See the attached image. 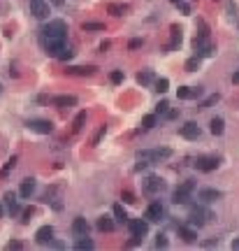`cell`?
I'll return each mask as SVG.
<instances>
[{
    "mask_svg": "<svg viewBox=\"0 0 239 251\" xmlns=\"http://www.w3.org/2000/svg\"><path fill=\"white\" fill-rule=\"evenodd\" d=\"M19 193H14V191H7L5 193V198H2V202H5V207H7V214L10 216H19L21 214V205H19Z\"/></svg>",
    "mask_w": 239,
    "mask_h": 251,
    "instance_id": "cell-11",
    "label": "cell"
},
{
    "mask_svg": "<svg viewBox=\"0 0 239 251\" xmlns=\"http://www.w3.org/2000/svg\"><path fill=\"white\" fill-rule=\"evenodd\" d=\"M170 33H172V40H170V44L165 47V52H167V54L174 52L179 44H181V28H179L177 23H172V26H170Z\"/></svg>",
    "mask_w": 239,
    "mask_h": 251,
    "instance_id": "cell-20",
    "label": "cell"
},
{
    "mask_svg": "<svg viewBox=\"0 0 239 251\" xmlns=\"http://www.w3.org/2000/svg\"><path fill=\"white\" fill-rule=\"evenodd\" d=\"M144 219L149 221V223H160V221L165 219V207H163L160 200L149 202V207H146V212H144Z\"/></svg>",
    "mask_w": 239,
    "mask_h": 251,
    "instance_id": "cell-6",
    "label": "cell"
},
{
    "mask_svg": "<svg viewBox=\"0 0 239 251\" xmlns=\"http://www.w3.org/2000/svg\"><path fill=\"white\" fill-rule=\"evenodd\" d=\"M172 156V149H167V146H163V149H139L135 154L137 161H146V163H160V161H165V158Z\"/></svg>",
    "mask_w": 239,
    "mask_h": 251,
    "instance_id": "cell-3",
    "label": "cell"
},
{
    "mask_svg": "<svg viewBox=\"0 0 239 251\" xmlns=\"http://www.w3.org/2000/svg\"><path fill=\"white\" fill-rule=\"evenodd\" d=\"M7 249H23V242L21 240H10L7 242Z\"/></svg>",
    "mask_w": 239,
    "mask_h": 251,
    "instance_id": "cell-44",
    "label": "cell"
},
{
    "mask_svg": "<svg viewBox=\"0 0 239 251\" xmlns=\"http://www.w3.org/2000/svg\"><path fill=\"white\" fill-rule=\"evenodd\" d=\"M95 228L100 230V233H112V230L116 228L114 216H109V214H102V216H98V221H95Z\"/></svg>",
    "mask_w": 239,
    "mask_h": 251,
    "instance_id": "cell-19",
    "label": "cell"
},
{
    "mask_svg": "<svg viewBox=\"0 0 239 251\" xmlns=\"http://www.w3.org/2000/svg\"><path fill=\"white\" fill-rule=\"evenodd\" d=\"M49 2H51L53 7H63L65 5V0H49Z\"/></svg>",
    "mask_w": 239,
    "mask_h": 251,
    "instance_id": "cell-49",
    "label": "cell"
},
{
    "mask_svg": "<svg viewBox=\"0 0 239 251\" xmlns=\"http://www.w3.org/2000/svg\"><path fill=\"white\" fill-rule=\"evenodd\" d=\"M86 119H88V114L86 112H79V114L74 116V121H72V133H79L84 128V124H86Z\"/></svg>",
    "mask_w": 239,
    "mask_h": 251,
    "instance_id": "cell-29",
    "label": "cell"
},
{
    "mask_svg": "<svg viewBox=\"0 0 239 251\" xmlns=\"http://www.w3.org/2000/svg\"><path fill=\"white\" fill-rule=\"evenodd\" d=\"M125 12H128L125 2H109L107 5V14H112V17H123Z\"/></svg>",
    "mask_w": 239,
    "mask_h": 251,
    "instance_id": "cell-24",
    "label": "cell"
},
{
    "mask_svg": "<svg viewBox=\"0 0 239 251\" xmlns=\"http://www.w3.org/2000/svg\"><path fill=\"white\" fill-rule=\"evenodd\" d=\"M35 214V209L33 207H26V209H21V223L26 226V223H31V216Z\"/></svg>",
    "mask_w": 239,
    "mask_h": 251,
    "instance_id": "cell-35",
    "label": "cell"
},
{
    "mask_svg": "<svg viewBox=\"0 0 239 251\" xmlns=\"http://www.w3.org/2000/svg\"><path fill=\"white\" fill-rule=\"evenodd\" d=\"M232 82H235V84H239V72H235V74H232Z\"/></svg>",
    "mask_w": 239,
    "mask_h": 251,
    "instance_id": "cell-52",
    "label": "cell"
},
{
    "mask_svg": "<svg viewBox=\"0 0 239 251\" xmlns=\"http://www.w3.org/2000/svg\"><path fill=\"white\" fill-rule=\"evenodd\" d=\"M51 103L56 105V107H61V109H70V107H74L77 105V95H56V98H51Z\"/></svg>",
    "mask_w": 239,
    "mask_h": 251,
    "instance_id": "cell-21",
    "label": "cell"
},
{
    "mask_svg": "<svg viewBox=\"0 0 239 251\" xmlns=\"http://www.w3.org/2000/svg\"><path fill=\"white\" fill-rule=\"evenodd\" d=\"M219 100H221V95H219V93H216V95H209L207 100H205V103L200 105V109H209L211 105H216V103H219Z\"/></svg>",
    "mask_w": 239,
    "mask_h": 251,
    "instance_id": "cell-37",
    "label": "cell"
},
{
    "mask_svg": "<svg viewBox=\"0 0 239 251\" xmlns=\"http://www.w3.org/2000/svg\"><path fill=\"white\" fill-rule=\"evenodd\" d=\"M167 109H170V103L167 100H160L156 105V114H167Z\"/></svg>",
    "mask_w": 239,
    "mask_h": 251,
    "instance_id": "cell-42",
    "label": "cell"
},
{
    "mask_svg": "<svg viewBox=\"0 0 239 251\" xmlns=\"http://www.w3.org/2000/svg\"><path fill=\"white\" fill-rule=\"evenodd\" d=\"M137 84H142V86H151V84H154V72H151V70L139 72L137 74Z\"/></svg>",
    "mask_w": 239,
    "mask_h": 251,
    "instance_id": "cell-31",
    "label": "cell"
},
{
    "mask_svg": "<svg viewBox=\"0 0 239 251\" xmlns=\"http://www.w3.org/2000/svg\"><path fill=\"white\" fill-rule=\"evenodd\" d=\"M156 121H158V114L156 112H154V114H146V116H142V128H144V130H151V128H154V126H156Z\"/></svg>",
    "mask_w": 239,
    "mask_h": 251,
    "instance_id": "cell-32",
    "label": "cell"
},
{
    "mask_svg": "<svg viewBox=\"0 0 239 251\" xmlns=\"http://www.w3.org/2000/svg\"><path fill=\"white\" fill-rule=\"evenodd\" d=\"M209 130H211V135H223V130H225V121H223L221 116H214V119L209 121Z\"/></svg>",
    "mask_w": 239,
    "mask_h": 251,
    "instance_id": "cell-25",
    "label": "cell"
},
{
    "mask_svg": "<svg viewBox=\"0 0 239 251\" xmlns=\"http://www.w3.org/2000/svg\"><path fill=\"white\" fill-rule=\"evenodd\" d=\"M232 249H239V237H235V240H232Z\"/></svg>",
    "mask_w": 239,
    "mask_h": 251,
    "instance_id": "cell-51",
    "label": "cell"
},
{
    "mask_svg": "<svg viewBox=\"0 0 239 251\" xmlns=\"http://www.w3.org/2000/svg\"><path fill=\"white\" fill-rule=\"evenodd\" d=\"M82 31L84 33H104L107 31V26L100 23V21H86V23L82 26Z\"/></svg>",
    "mask_w": 239,
    "mask_h": 251,
    "instance_id": "cell-26",
    "label": "cell"
},
{
    "mask_svg": "<svg viewBox=\"0 0 239 251\" xmlns=\"http://www.w3.org/2000/svg\"><path fill=\"white\" fill-rule=\"evenodd\" d=\"M95 70H98L95 65H72V68H68L65 72L74 74V77H93Z\"/></svg>",
    "mask_w": 239,
    "mask_h": 251,
    "instance_id": "cell-18",
    "label": "cell"
},
{
    "mask_svg": "<svg viewBox=\"0 0 239 251\" xmlns=\"http://www.w3.org/2000/svg\"><path fill=\"white\" fill-rule=\"evenodd\" d=\"M177 230H179V237H181L184 242H195L198 240V233H195L193 226H190V228H188V226H177Z\"/></svg>",
    "mask_w": 239,
    "mask_h": 251,
    "instance_id": "cell-22",
    "label": "cell"
},
{
    "mask_svg": "<svg viewBox=\"0 0 239 251\" xmlns=\"http://www.w3.org/2000/svg\"><path fill=\"white\" fill-rule=\"evenodd\" d=\"M17 161H19V158H17V156L7 158V161H5V165H2V170H0V177H7V175H10L12 170L17 167Z\"/></svg>",
    "mask_w": 239,
    "mask_h": 251,
    "instance_id": "cell-30",
    "label": "cell"
},
{
    "mask_svg": "<svg viewBox=\"0 0 239 251\" xmlns=\"http://www.w3.org/2000/svg\"><path fill=\"white\" fill-rule=\"evenodd\" d=\"M177 98H181V100H193V86H179Z\"/></svg>",
    "mask_w": 239,
    "mask_h": 251,
    "instance_id": "cell-33",
    "label": "cell"
},
{
    "mask_svg": "<svg viewBox=\"0 0 239 251\" xmlns=\"http://www.w3.org/2000/svg\"><path fill=\"white\" fill-rule=\"evenodd\" d=\"M202 247H219V240H207V242H202Z\"/></svg>",
    "mask_w": 239,
    "mask_h": 251,
    "instance_id": "cell-46",
    "label": "cell"
},
{
    "mask_svg": "<svg viewBox=\"0 0 239 251\" xmlns=\"http://www.w3.org/2000/svg\"><path fill=\"white\" fill-rule=\"evenodd\" d=\"M223 198V193H221L219 188H200L198 191V200L200 202H205V205H209V202H216V200Z\"/></svg>",
    "mask_w": 239,
    "mask_h": 251,
    "instance_id": "cell-15",
    "label": "cell"
},
{
    "mask_svg": "<svg viewBox=\"0 0 239 251\" xmlns=\"http://www.w3.org/2000/svg\"><path fill=\"white\" fill-rule=\"evenodd\" d=\"M121 198H123L128 205H135V202H137V200H135V193H133V191H123V193H121Z\"/></svg>",
    "mask_w": 239,
    "mask_h": 251,
    "instance_id": "cell-41",
    "label": "cell"
},
{
    "mask_svg": "<svg viewBox=\"0 0 239 251\" xmlns=\"http://www.w3.org/2000/svg\"><path fill=\"white\" fill-rule=\"evenodd\" d=\"M170 2H174V5H179V2H184V0H170Z\"/></svg>",
    "mask_w": 239,
    "mask_h": 251,
    "instance_id": "cell-53",
    "label": "cell"
},
{
    "mask_svg": "<svg viewBox=\"0 0 239 251\" xmlns=\"http://www.w3.org/2000/svg\"><path fill=\"white\" fill-rule=\"evenodd\" d=\"M95 242L88 237V235H84V237H77V242H74V249L77 251H84V249H93Z\"/></svg>",
    "mask_w": 239,
    "mask_h": 251,
    "instance_id": "cell-27",
    "label": "cell"
},
{
    "mask_svg": "<svg viewBox=\"0 0 239 251\" xmlns=\"http://www.w3.org/2000/svg\"><path fill=\"white\" fill-rule=\"evenodd\" d=\"M219 165H221L219 156H198L195 158V163H193V167L200 170V172H214Z\"/></svg>",
    "mask_w": 239,
    "mask_h": 251,
    "instance_id": "cell-8",
    "label": "cell"
},
{
    "mask_svg": "<svg viewBox=\"0 0 239 251\" xmlns=\"http://www.w3.org/2000/svg\"><path fill=\"white\" fill-rule=\"evenodd\" d=\"M112 216H114L116 223H128V219H130V216H128V212L123 209V205H121V202H116L114 207H112Z\"/></svg>",
    "mask_w": 239,
    "mask_h": 251,
    "instance_id": "cell-23",
    "label": "cell"
},
{
    "mask_svg": "<svg viewBox=\"0 0 239 251\" xmlns=\"http://www.w3.org/2000/svg\"><path fill=\"white\" fill-rule=\"evenodd\" d=\"M128 228H130V235L133 237H142L144 240L149 235V221L146 219H128Z\"/></svg>",
    "mask_w": 239,
    "mask_h": 251,
    "instance_id": "cell-10",
    "label": "cell"
},
{
    "mask_svg": "<svg viewBox=\"0 0 239 251\" xmlns=\"http://www.w3.org/2000/svg\"><path fill=\"white\" fill-rule=\"evenodd\" d=\"M142 44H144V40H142V37H135V40L128 42V49H130V52H135V49H139Z\"/></svg>",
    "mask_w": 239,
    "mask_h": 251,
    "instance_id": "cell-43",
    "label": "cell"
},
{
    "mask_svg": "<svg viewBox=\"0 0 239 251\" xmlns=\"http://www.w3.org/2000/svg\"><path fill=\"white\" fill-rule=\"evenodd\" d=\"M198 68H200V56H193V58L186 61V72H195Z\"/></svg>",
    "mask_w": 239,
    "mask_h": 251,
    "instance_id": "cell-34",
    "label": "cell"
},
{
    "mask_svg": "<svg viewBox=\"0 0 239 251\" xmlns=\"http://www.w3.org/2000/svg\"><path fill=\"white\" fill-rule=\"evenodd\" d=\"M179 10H181V14H190V7L186 5V0H184V2H179Z\"/></svg>",
    "mask_w": 239,
    "mask_h": 251,
    "instance_id": "cell-45",
    "label": "cell"
},
{
    "mask_svg": "<svg viewBox=\"0 0 239 251\" xmlns=\"http://www.w3.org/2000/svg\"><path fill=\"white\" fill-rule=\"evenodd\" d=\"M40 44H42V49H44V54L51 56V58H58L61 49L65 47V42H61V40H40Z\"/></svg>",
    "mask_w": 239,
    "mask_h": 251,
    "instance_id": "cell-13",
    "label": "cell"
},
{
    "mask_svg": "<svg viewBox=\"0 0 239 251\" xmlns=\"http://www.w3.org/2000/svg\"><path fill=\"white\" fill-rule=\"evenodd\" d=\"M35 186H37L35 177H26L23 181H21V186H19V198L31 200V196L35 193Z\"/></svg>",
    "mask_w": 239,
    "mask_h": 251,
    "instance_id": "cell-16",
    "label": "cell"
},
{
    "mask_svg": "<svg viewBox=\"0 0 239 251\" xmlns=\"http://www.w3.org/2000/svg\"><path fill=\"white\" fill-rule=\"evenodd\" d=\"M165 188H167V184L158 177V175H149V177L144 179V186H142V191H144L146 196H154V193H163Z\"/></svg>",
    "mask_w": 239,
    "mask_h": 251,
    "instance_id": "cell-7",
    "label": "cell"
},
{
    "mask_svg": "<svg viewBox=\"0 0 239 251\" xmlns=\"http://www.w3.org/2000/svg\"><path fill=\"white\" fill-rule=\"evenodd\" d=\"M165 247H167V235L158 233L156 235V249H165Z\"/></svg>",
    "mask_w": 239,
    "mask_h": 251,
    "instance_id": "cell-40",
    "label": "cell"
},
{
    "mask_svg": "<svg viewBox=\"0 0 239 251\" xmlns=\"http://www.w3.org/2000/svg\"><path fill=\"white\" fill-rule=\"evenodd\" d=\"M0 91H2V84H0Z\"/></svg>",
    "mask_w": 239,
    "mask_h": 251,
    "instance_id": "cell-54",
    "label": "cell"
},
{
    "mask_svg": "<svg viewBox=\"0 0 239 251\" xmlns=\"http://www.w3.org/2000/svg\"><path fill=\"white\" fill-rule=\"evenodd\" d=\"M123 77H125L123 70H114V72L109 74V82H112V84H121V82H123Z\"/></svg>",
    "mask_w": 239,
    "mask_h": 251,
    "instance_id": "cell-38",
    "label": "cell"
},
{
    "mask_svg": "<svg viewBox=\"0 0 239 251\" xmlns=\"http://www.w3.org/2000/svg\"><path fill=\"white\" fill-rule=\"evenodd\" d=\"M5 216V202H0V219Z\"/></svg>",
    "mask_w": 239,
    "mask_h": 251,
    "instance_id": "cell-50",
    "label": "cell"
},
{
    "mask_svg": "<svg viewBox=\"0 0 239 251\" xmlns=\"http://www.w3.org/2000/svg\"><path fill=\"white\" fill-rule=\"evenodd\" d=\"M31 14L35 19H49V14H51V7H49V2L47 0H31Z\"/></svg>",
    "mask_w": 239,
    "mask_h": 251,
    "instance_id": "cell-9",
    "label": "cell"
},
{
    "mask_svg": "<svg viewBox=\"0 0 239 251\" xmlns=\"http://www.w3.org/2000/svg\"><path fill=\"white\" fill-rule=\"evenodd\" d=\"M72 235L74 237H84V235H88L91 233V223L84 219V216H74V221H72Z\"/></svg>",
    "mask_w": 239,
    "mask_h": 251,
    "instance_id": "cell-14",
    "label": "cell"
},
{
    "mask_svg": "<svg viewBox=\"0 0 239 251\" xmlns=\"http://www.w3.org/2000/svg\"><path fill=\"white\" fill-rule=\"evenodd\" d=\"M72 56H74L72 47H63V49H61V54H58V61H70Z\"/></svg>",
    "mask_w": 239,
    "mask_h": 251,
    "instance_id": "cell-36",
    "label": "cell"
},
{
    "mask_svg": "<svg viewBox=\"0 0 239 251\" xmlns=\"http://www.w3.org/2000/svg\"><path fill=\"white\" fill-rule=\"evenodd\" d=\"M211 219H214V214L207 207H202V205H193L188 209V226H193V228H202Z\"/></svg>",
    "mask_w": 239,
    "mask_h": 251,
    "instance_id": "cell-2",
    "label": "cell"
},
{
    "mask_svg": "<svg viewBox=\"0 0 239 251\" xmlns=\"http://www.w3.org/2000/svg\"><path fill=\"white\" fill-rule=\"evenodd\" d=\"M40 40H68V23L63 19H51L40 28Z\"/></svg>",
    "mask_w": 239,
    "mask_h": 251,
    "instance_id": "cell-1",
    "label": "cell"
},
{
    "mask_svg": "<svg viewBox=\"0 0 239 251\" xmlns=\"http://www.w3.org/2000/svg\"><path fill=\"white\" fill-rule=\"evenodd\" d=\"M51 240H53V226H42V228H37V233H35V242H37V244L47 247V244H51Z\"/></svg>",
    "mask_w": 239,
    "mask_h": 251,
    "instance_id": "cell-17",
    "label": "cell"
},
{
    "mask_svg": "<svg viewBox=\"0 0 239 251\" xmlns=\"http://www.w3.org/2000/svg\"><path fill=\"white\" fill-rule=\"evenodd\" d=\"M26 128L33 133H40V135H51L53 133V124L49 119H40V116H33L26 121Z\"/></svg>",
    "mask_w": 239,
    "mask_h": 251,
    "instance_id": "cell-5",
    "label": "cell"
},
{
    "mask_svg": "<svg viewBox=\"0 0 239 251\" xmlns=\"http://www.w3.org/2000/svg\"><path fill=\"white\" fill-rule=\"evenodd\" d=\"M202 93H205V91H202L200 86H193V98H200Z\"/></svg>",
    "mask_w": 239,
    "mask_h": 251,
    "instance_id": "cell-47",
    "label": "cell"
},
{
    "mask_svg": "<svg viewBox=\"0 0 239 251\" xmlns=\"http://www.w3.org/2000/svg\"><path fill=\"white\" fill-rule=\"evenodd\" d=\"M104 133H107V126H100V130L95 133V137H93V142H91V144H93V146H98V144H100V140H102V137H104Z\"/></svg>",
    "mask_w": 239,
    "mask_h": 251,
    "instance_id": "cell-39",
    "label": "cell"
},
{
    "mask_svg": "<svg viewBox=\"0 0 239 251\" xmlns=\"http://www.w3.org/2000/svg\"><path fill=\"white\" fill-rule=\"evenodd\" d=\"M193 191H195V181H193V179H186V181L179 184L177 191L172 193V202H174V205H188Z\"/></svg>",
    "mask_w": 239,
    "mask_h": 251,
    "instance_id": "cell-4",
    "label": "cell"
},
{
    "mask_svg": "<svg viewBox=\"0 0 239 251\" xmlns=\"http://www.w3.org/2000/svg\"><path fill=\"white\" fill-rule=\"evenodd\" d=\"M167 89H170V79H167V77L154 79V91H156V93H167Z\"/></svg>",
    "mask_w": 239,
    "mask_h": 251,
    "instance_id": "cell-28",
    "label": "cell"
},
{
    "mask_svg": "<svg viewBox=\"0 0 239 251\" xmlns=\"http://www.w3.org/2000/svg\"><path fill=\"white\" fill-rule=\"evenodd\" d=\"M179 135L184 137V140H200L202 130H200V126L195 121H188V124H184L179 128Z\"/></svg>",
    "mask_w": 239,
    "mask_h": 251,
    "instance_id": "cell-12",
    "label": "cell"
},
{
    "mask_svg": "<svg viewBox=\"0 0 239 251\" xmlns=\"http://www.w3.org/2000/svg\"><path fill=\"white\" fill-rule=\"evenodd\" d=\"M167 119H170V121H172V119H177V116H179V112H174V109H172V112H170V109H167Z\"/></svg>",
    "mask_w": 239,
    "mask_h": 251,
    "instance_id": "cell-48",
    "label": "cell"
}]
</instances>
